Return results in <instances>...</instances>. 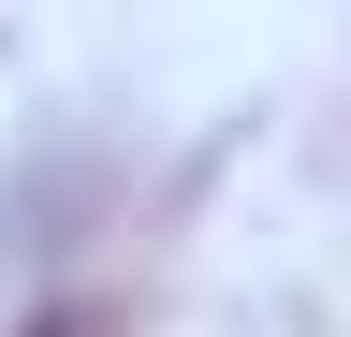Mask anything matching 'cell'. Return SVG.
I'll list each match as a JSON object with an SVG mask.
<instances>
[{"label":"cell","mask_w":351,"mask_h":337,"mask_svg":"<svg viewBox=\"0 0 351 337\" xmlns=\"http://www.w3.org/2000/svg\"><path fill=\"white\" fill-rule=\"evenodd\" d=\"M44 337H88V323H44Z\"/></svg>","instance_id":"6da1fadb"}]
</instances>
